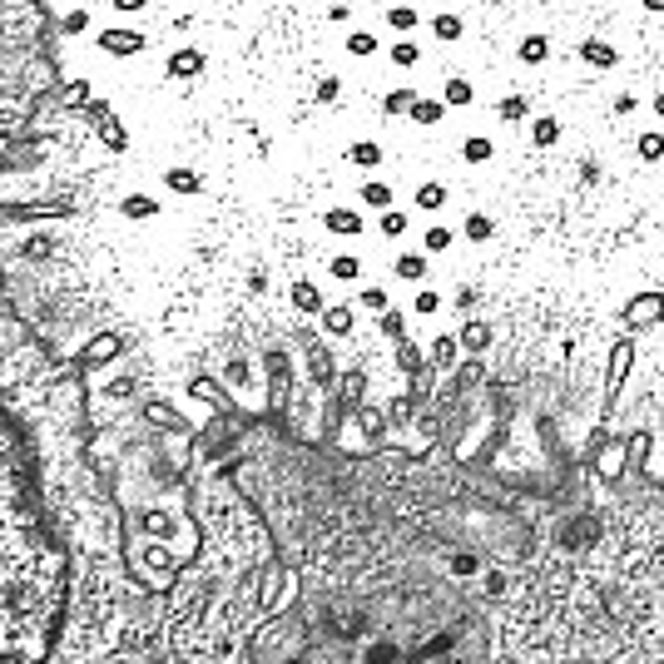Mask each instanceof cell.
Instances as JSON below:
<instances>
[{
  "instance_id": "cell-1",
  "label": "cell",
  "mask_w": 664,
  "mask_h": 664,
  "mask_svg": "<svg viewBox=\"0 0 664 664\" xmlns=\"http://www.w3.org/2000/svg\"><path fill=\"white\" fill-rule=\"evenodd\" d=\"M94 50H100V55H114V60H134V55L149 50V35L134 30V25H104V30H94Z\"/></svg>"
},
{
  "instance_id": "cell-2",
  "label": "cell",
  "mask_w": 664,
  "mask_h": 664,
  "mask_svg": "<svg viewBox=\"0 0 664 664\" xmlns=\"http://www.w3.org/2000/svg\"><path fill=\"white\" fill-rule=\"evenodd\" d=\"M322 228H328L332 238H362L367 234V218H362V204H332L328 214H322Z\"/></svg>"
},
{
  "instance_id": "cell-3",
  "label": "cell",
  "mask_w": 664,
  "mask_h": 664,
  "mask_svg": "<svg viewBox=\"0 0 664 664\" xmlns=\"http://www.w3.org/2000/svg\"><path fill=\"white\" fill-rule=\"evenodd\" d=\"M204 70H208V55L198 45H178V50H168V60H164L168 80H198Z\"/></svg>"
},
{
  "instance_id": "cell-4",
  "label": "cell",
  "mask_w": 664,
  "mask_h": 664,
  "mask_svg": "<svg viewBox=\"0 0 664 664\" xmlns=\"http://www.w3.org/2000/svg\"><path fill=\"white\" fill-rule=\"evenodd\" d=\"M164 188H168V194H178V198H198L208 188V178L198 174V168H188V164H168L164 168Z\"/></svg>"
},
{
  "instance_id": "cell-5",
  "label": "cell",
  "mask_w": 664,
  "mask_h": 664,
  "mask_svg": "<svg viewBox=\"0 0 664 664\" xmlns=\"http://www.w3.org/2000/svg\"><path fill=\"white\" fill-rule=\"evenodd\" d=\"M447 114H451V104L441 100V94H417V104L407 110V124H417V130H437Z\"/></svg>"
},
{
  "instance_id": "cell-6",
  "label": "cell",
  "mask_w": 664,
  "mask_h": 664,
  "mask_svg": "<svg viewBox=\"0 0 664 664\" xmlns=\"http://www.w3.org/2000/svg\"><path fill=\"white\" fill-rule=\"evenodd\" d=\"M382 25L392 30V35H417V30H421V10L412 5V0H392V5L382 10Z\"/></svg>"
},
{
  "instance_id": "cell-7",
  "label": "cell",
  "mask_w": 664,
  "mask_h": 664,
  "mask_svg": "<svg viewBox=\"0 0 664 664\" xmlns=\"http://www.w3.org/2000/svg\"><path fill=\"white\" fill-rule=\"evenodd\" d=\"M551 35H541V30H535V35H521L515 40V65H525V70H541L545 60H551Z\"/></svg>"
},
{
  "instance_id": "cell-8",
  "label": "cell",
  "mask_w": 664,
  "mask_h": 664,
  "mask_svg": "<svg viewBox=\"0 0 664 664\" xmlns=\"http://www.w3.org/2000/svg\"><path fill=\"white\" fill-rule=\"evenodd\" d=\"M347 164H352V168H362V174H377V168L387 164L382 140H352V144H347Z\"/></svg>"
},
{
  "instance_id": "cell-9",
  "label": "cell",
  "mask_w": 664,
  "mask_h": 664,
  "mask_svg": "<svg viewBox=\"0 0 664 664\" xmlns=\"http://www.w3.org/2000/svg\"><path fill=\"white\" fill-rule=\"evenodd\" d=\"M357 204L372 208V214H382V208L397 204V188L387 184V178H367V184H357Z\"/></svg>"
},
{
  "instance_id": "cell-10",
  "label": "cell",
  "mask_w": 664,
  "mask_h": 664,
  "mask_svg": "<svg viewBox=\"0 0 664 664\" xmlns=\"http://www.w3.org/2000/svg\"><path fill=\"white\" fill-rule=\"evenodd\" d=\"M342 50H347V55H352V60H372V55H382V40H377V30H367V25H357V30H347V35H342Z\"/></svg>"
},
{
  "instance_id": "cell-11",
  "label": "cell",
  "mask_w": 664,
  "mask_h": 664,
  "mask_svg": "<svg viewBox=\"0 0 664 664\" xmlns=\"http://www.w3.org/2000/svg\"><path fill=\"white\" fill-rule=\"evenodd\" d=\"M575 55H581L585 65H595V70H620V50L610 45V40H581Z\"/></svg>"
},
{
  "instance_id": "cell-12",
  "label": "cell",
  "mask_w": 664,
  "mask_h": 664,
  "mask_svg": "<svg viewBox=\"0 0 664 664\" xmlns=\"http://www.w3.org/2000/svg\"><path fill=\"white\" fill-rule=\"evenodd\" d=\"M447 204H451V188L441 184V178H427V184H417L412 208H421V214H441Z\"/></svg>"
},
{
  "instance_id": "cell-13",
  "label": "cell",
  "mask_w": 664,
  "mask_h": 664,
  "mask_svg": "<svg viewBox=\"0 0 664 664\" xmlns=\"http://www.w3.org/2000/svg\"><path fill=\"white\" fill-rule=\"evenodd\" d=\"M427 30H431V40H441V45H457V40L467 35V20H461L457 10H437V15L427 20Z\"/></svg>"
},
{
  "instance_id": "cell-14",
  "label": "cell",
  "mask_w": 664,
  "mask_h": 664,
  "mask_svg": "<svg viewBox=\"0 0 664 664\" xmlns=\"http://www.w3.org/2000/svg\"><path fill=\"white\" fill-rule=\"evenodd\" d=\"M565 134V124L555 114H531V149H555Z\"/></svg>"
},
{
  "instance_id": "cell-15",
  "label": "cell",
  "mask_w": 664,
  "mask_h": 664,
  "mask_svg": "<svg viewBox=\"0 0 664 664\" xmlns=\"http://www.w3.org/2000/svg\"><path fill=\"white\" fill-rule=\"evenodd\" d=\"M159 198L154 194H124L120 198V218H130V224H144V218H159Z\"/></svg>"
},
{
  "instance_id": "cell-16",
  "label": "cell",
  "mask_w": 664,
  "mask_h": 664,
  "mask_svg": "<svg viewBox=\"0 0 664 664\" xmlns=\"http://www.w3.org/2000/svg\"><path fill=\"white\" fill-rule=\"evenodd\" d=\"M387 65H392V70H417L421 65V40L397 35L392 45H387Z\"/></svg>"
},
{
  "instance_id": "cell-17",
  "label": "cell",
  "mask_w": 664,
  "mask_h": 664,
  "mask_svg": "<svg viewBox=\"0 0 664 664\" xmlns=\"http://www.w3.org/2000/svg\"><path fill=\"white\" fill-rule=\"evenodd\" d=\"M441 100H447L451 110H471V104H476V80H467V75L441 80Z\"/></svg>"
},
{
  "instance_id": "cell-18",
  "label": "cell",
  "mask_w": 664,
  "mask_h": 664,
  "mask_svg": "<svg viewBox=\"0 0 664 664\" xmlns=\"http://www.w3.org/2000/svg\"><path fill=\"white\" fill-rule=\"evenodd\" d=\"M461 238H467V244H491V238H496V218L471 208V214L461 218Z\"/></svg>"
},
{
  "instance_id": "cell-19",
  "label": "cell",
  "mask_w": 664,
  "mask_h": 664,
  "mask_svg": "<svg viewBox=\"0 0 664 664\" xmlns=\"http://www.w3.org/2000/svg\"><path fill=\"white\" fill-rule=\"evenodd\" d=\"M635 159H645V164L664 159V124H650V130L635 134Z\"/></svg>"
},
{
  "instance_id": "cell-20",
  "label": "cell",
  "mask_w": 664,
  "mask_h": 664,
  "mask_svg": "<svg viewBox=\"0 0 664 664\" xmlns=\"http://www.w3.org/2000/svg\"><path fill=\"white\" fill-rule=\"evenodd\" d=\"M427 258H431L427 248H417V253H397L392 273H397L402 283H427Z\"/></svg>"
},
{
  "instance_id": "cell-21",
  "label": "cell",
  "mask_w": 664,
  "mask_h": 664,
  "mask_svg": "<svg viewBox=\"0 0 664 664\" xmlns=\"http://www.w3.org/2000/svg\"><path fill=\"white\" fill-rule=\"evenodd\" d=\"M496 159V140L491 134H467L461 140V164H491Z\"/></svg>"
},
{
  "instance_id": "cell-22",
  "label": "cell",
  "mask_w": 664,
  "mask_h": 664,
  "mask_svg": "<svg viewBox=\"0 0 664 664\" xmlns=\"http://www.w3.org/2000/svg\"><path fill=\"white\" fill-rule=\"evenodd\" d=\"M407 228H412V214H407V208H382V214H377V234L382 238H407Z\"/></svg>"
},
{
  "instance_id": "cell-23",
  "label": "cell",
  "mask_w": 664,
  "mask_h": 664,
  "mask_svg": "<svg viewBox=\"0 0 664 664\" xmlns=\"http://www.w3.org/2000/svg\"><path fill=\"white\" fill-rule=\"evenodd\" d=\"M412 104H417V90H412V84H397V90L382 94V114H392V120H397V114L407 120V110H412Z\"/></svg>"
},
{
  "instance_id": "cell-24",
  "label": "cell",
  "mask_w": 664,
  "mask_h": 664,
  "mask_svg": "<svg viewBox=\"0 0 664 664\" xmlns=\"http://www.w3.org/2000/svg\"><path fill=\"white\" fill-rule=\"evenodd\" d=\"M496 120H501V124H511V130L531 120V104H525V94H505V100L496 104Z\"/></svg>"
},
{
  "instance_id": "cell-25",
  "label": "cell",
  "mask_w": 664,
  "mask_h": 664,
  "mask_svg": "<svg viewBox=\"0 0 664 664\" xmlns=\"http://www.w3.org/2000/svg\"><path fill=\"white\" fill-rule=\"evenodd\" d=\"M100 140L110 154H124L130 149V130H124V120H100Z\"/></svg>"
},
{
  "instance_id": "cell-26",
  "label": "cell",
  "mask_w": 664,
  "mask_h": 664,
  "mask_svg": "<svg viewBox=\"0 0 664 664\" xmlns=\"http://www.w3.org/2000/svg\"><path fill=\"white\" fill-rule=\"evenodd\" d=\"M328 278H337V283H357V278H362L357 253H337V258H328Z\"/></svg>"
},
{
  "instance_id": "cell-27",
  "label": "cell",
  "mask_w": 664,
  "mask_h": 664,
  "mask_svg": "<svg viewBox=\"0 0 664 664\" xmlns=\"http://www.w3.org/2000/svg\"><path fill=\"white\" fill-rule=\"evenodd\" d=\"M451 244H457V234H451L447 224H431L427 234H421V248H427V253H447Z\"/></svg>"
},
{
  "instance_id": "cell-28",
  "label": "cell",
  "mask_w": 664,
  "mask_h": 664,
  "mask_svg": "<svg viewBox=\"0 0 664 664\" xmlns=\"http://www.w3.org/2000/svg\"><path fill=\"white\" fill-rule=\"evenodd\" d=\"M412 308H417V318H437V313H441V293L437 288H417Z\"/></svg>"
},
{
  "instance_id": "cell-29",
  "label": "cell",
  "mask_w": 664,
  "mask_h": 664,
  "mask_svg": "<svg viewBox=\"0 0 664 664\" xmlns=\"http://www.w3.org/2000/svg\"><path fill=\"white\" fill-rule=\"evenodd\" d=\"M313 94H318V104H337V100H342V75H322Z\"/></svg>"
},
{
  "instance_id": "cell-30",
  "label": "cell",
  "mask_w": 664,
  "mask_h": 664,
  "mask_svg": "<svg viewBox=\"0 0 664 664\" xmlns=\"http://www.w3.org/2000/svg\"><path fill=\"white\" fill-rule=\"evenodd\" d=\"M60 30H65V35H84V30H90V10H65V20H60Z\"/></svg>"
},
{
  "instance_id": "cell-31",
  "label": "cell",
  "mask_w": 664,
  "mask_h": 664,
  "mask_svg": "<svg viewBox=\"0 0 664 664\" xmlns=\"http://www.w3.org/2000/svg\"><path fill=\"white\" fill-rule=\"evenodd\" d=\"M149 5H154V0H110V10H114V15H144Z\"/></svg>"
},
{
  "instance_id": "cell-32",
  "label": "cell",
  "mask_w": 664,
  "mask_h": 664,
  "mask_svg": "<svg viewBox=\"0 0 664 664\" xmlns=\"http://www.w3.org/2000/svg\"><path fill=\"white\" fill-rule=\"evenodd\" d=\"M610 110H615L620 120H625V114H635V110H640V94H630V90H625V94H615V104H610Z\"/></svg>"
},
{
  "instance_id": "cell-33",
  "label": "cell",
  "mask_w": 664,
  "mask_h": 664,
  "mask_svg": "<svg viewBox=\"0 0 664 664\" xmlns=\"http://www.w3.org/2000/svg\"><path fill=\"white\" fill-rule=\"evenodd\" d=\"M328 20H332V25H347V20H352V5H347V0H332V5H328Z\"/></svg>"
},
{
  "instance_id": "cell-34",
  "label": "cell",
  "mask_w": 664,
  "mask_h": 664,
  "mask_svg": "<svg viewBox=\"0 0 664 664\" xmlns=\"http://www.w3.org/2000/svg\"><path fill=\"white\" fill-rule=\"evenodd\" d=\"M650 114H655V120L664 124V90H655V94H650Z\"/></svg>"
},
{
  "instance_id": "cell-35",
  "label": "cell",
  "mask_w": 664,
  "mask_h": 664,
  "mask_svg": "<svg viewBox=\"0 0 664 664\" xmlns=\"http://www.w3.org/2000/svg\"><path fill=\"white\" fill-rule=\"evenodd\" d=\"M640 10L645 15H664V0H640Z\"/></svg>"
},
{
  "instance_id": "cell-36",
  "label": "cell",
  "mask_w": 664,
  "mask_h": 664,
  "mask_svg": "<svg viewBox=\"0 0 664 664\" xmlns=\"http://www.w3.org/2000/svg\"><path fill=\"white\" fill-rule=\"evenodd\" d=\"M362 5H372V10H387V5H392V0H362Z\"/></svg>"
},
{
  "instance_id": "cell-37",
  "label": "cell",
  "mask_w": 664,
  "mask_h": 664,
  "mask_svg": "<svg viewBox=\"0 0 664 664\" xmlns=\"http://www.w3.org/2000/svg\"><path fill=\"white\" fill-rule=\"evenodd\" d=\"M610 5H620V0H610Z\"/></svg>"
}]
</instances>
